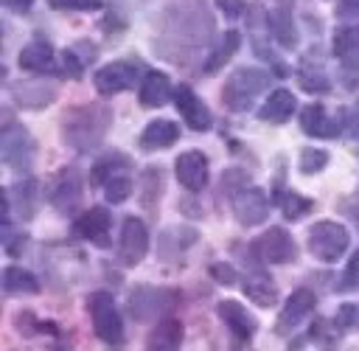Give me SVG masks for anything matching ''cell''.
Returning <instances> with one entry per match:
<instances>
[{
    "mask_svg": "<svg viewBox=\"0 0 359 351\" xmlns=\"http://www.w3.org/2000/svg\"><path fill=\"white\" fill-rule=\"evenodd\" d=\"M233 213L236 219L244 225V227H252V225H261L269 213V199L261 188H241L236 197H233Z\"/></svg>",
    "mask_w": 359,
    "mask_h": 351,
    "instance_id": "obj_11",
    "label": "cell"
},
{
    "mask_svg": "<svg viewBox=\"0 0 359 351\" xmlns=\"http://www.w3.org/2000/svg\"><path fill=\"white\" fill-rule=\"evenodd\" d=\"M118 166H129V160H126L123 154H107V157H101V160L93 166V174H90L93 185H107L112 177H118V174H115Z\"/></svg>",
    "mask_w": 359,
    "mask_h": 351,
    "instance_id": "obj_31",
    "label": "cell"
},
{
    "mask_svg": "<svg viewBox=\"0 0 359 351\" xmlns=\"http://www.w3.org/2000/svg\"><path fill=\"white\" fill-rule=\"evenodd\" d=\"M216 6L227 14V17H238L244 11V0H216Z\"/></svg>",
    "mask_w": 359,
    "mask_h": 351,
    "instance_id": "obj_40",
    "label": "cell"
},
{
    "mask_svg": "<svg viewBox=\"0 0 359 351\" xmlns=\"http://www.w3.org/2000/svg\"><path fill=\"white\" fill-rule=\"evenodd\" d=\"M238 42H241V37H238V31H227L222 39H219V45L213 48V53L208 56V62H205V70L208 73H213V70H219L233 53H236V48H238Z\"/></svg>",
    "mask_w": 359,
    "mask_h": 351,
    "instance_id": "obj_30",
    "label": "cell"
},
{
    "mask_svg": "<svg viewBox=\"0 0 359 351\" xmlns=\"http://www.w3.org/2000/svg\"><path fill=\"white\" fill-rule=\"evenodd\" d=\"M104 188H107V199L118 205V202H126V199H129V194H132V180L123 177V174H118V177H112Z\"/></svg>",
    "mask_w": 359,
    "mask_h": 351,
    "instance_id": "obj_34",
    "label": "cell"
},
{
    "mask_svg": "<svg viewBox=\"0 0 359 351\" xmlns=\"http://www.w3.org/2000/svg\"><path fill=\"white\" fill-rule=\"evenodd\" d=\"M109 213H107V208H90V211H84L76 222H73V230L81 236V239H87V241H93V244H98V247H107L109 241H107V236H109Z\"/></svg>",
    "mask_w": 359,
    "mask_h": 351,
    "instance_id": "obj_16",
    "label": "cell"
},
{
    "mask_svg": "<svg viewBox=\"0 0 359 351\" xmlns=\"http://www.w3.org/2000/svg\"><path fill=\"white\" fill-rule=\"evenodd\" d=\"M300 84L309 93H325L331 87V81H328V76L323 70H300Z\"/></svg>",
    "mask_w": 359,
    "mask_h": 351,
    "instance_id": "obj_35",
    "label": "cell"
},
{
    "mask_svg": "<svg viewBox=\"0 0 359 351\" xmlns=\"http://www.w3.org/2000/svg\"><path fill=\"white\" fill-rule=\"evenodd\" d=\"M8 8H14V11H25V8H31L34 6V0H3Z\"/></svg>",
    "mask_w": 359,
    "mask_h": 351,
    "instance_id": "obj_43",
    "label": "cell"
},
{
    "mask_svg": "<svg viewBox=\"0 0 359 351\" xmlns=\"http://www.w3.org/2000/svg\"><path fill=\"white\" fill-rule=\"evenodd\" d=\"M0 154H3V160L11 168L31 166V160H34V140H31V135L20 124L6 126L3 129V140H0Z\"/></svg>",
    "mask_w": 359,
    "mask_h": 351,
    "instance_id": "obj_10",
    "label": "cell"
},
{
    "mask_svg": "<svg viewBox=\"0 0 359 351\" xmlns=\"http://www.w3.org/2000/svg\"><path fill=\"white\" fill-rule=\"evenodd\" d=\"M177 180L188 188V191H202L208 183V157L202 152H182L177 157Z\"/></svg>",
    "mask_w": 359,
    "mask_h": 351,
    "instance_id": "obj_15",
    "label": "cell"
},
{
    "mask_svg": "<svg viewBox=\"0 0 359 351\" xmlns=\"http://www.w3.org/2000/svg\"><path fill=\"white\" fill-rule=\"evenodd\" d=\"M107 126H109V112L98 104H84L65 115L62 135L76 152H90L93 146L101 143Z\"/></svg>",
    "mask_w": 359,
    "mask_h": 351,
    "instance_id": "obj_2",
    "label": "cell"
},
{
    "mask_svg": "<svg viewBox=\"0 0 359 351\" xmlns=\"http://www.w3.org/2000/svg\"><path fill=\"white\" fill-rule=\"evenodd\" d=\"M87 309L93 317V329L95 334L107 343V345H118L123 343V320L115 309V300L109 292H93L87 298Z\"/></svg>",
    "mask_w": 359,
    "mask_h": 351,
    "instance_id": "obj_4",
    "label": "cell"
},
{
    "mask_svg": "<svg viewBox=\"0 0 359 351\" xmlns=\"http://www.w3.org/2000/svg\"><path fill=\"white\" fill-rule=\"evenodd\" d=\"M216 312H219L222 323L230 329V334H233L236 340H241V343L252 340V334H255L258 323H255V317H252V314H250L238 300H222Z\"/></svg>",
    "mask_w": 359,
    "mask_h": 351,
    "instance_id": "obj_14",
    "label": "cell"
},
{
    "mask_svg": "<svg viewBox=\"0 0 359 351\" xmlns=\"http://www.w3.org/2000/svg\"><path fill=\"white\" fill-rule=\"evenodd\" d=\"M213 275L222 278V284H233V281H236V270L227 267V264H216V267H213Z\"/></svg>",
    "mask_w": 359,
    "mask_h": 351,
    "instance_id": "obj_42",
    "label": "cell"
},
{
    "mask_svg": "<svg viewBox=\"0 0 359 351\" xmlns=\"http://www.w3.org/2000/svg\"><path fill=\"white\" fill-rule=\"evenodd\" d=\"M174 303H177V292L157 289V286H137L129 295V312L137 320H151V317L168 312Z\"/></svg>",
    "mask_w": 359,
    "mask_h": 351,
    "instance_id": "obj_7",
    "label": "cell"
},
{
    "mask_svg": "<svg viewBox=\"0 0 359 351\" xmlns=\"http://www.w3.org/2000/svg\"><path fill=\"white\" fill-rule=\"evenodd\" d=\"M62 67H65V73H70L73 79L76 76H81V62L76 59V53H70V51H65L62 53Z\"/></svg>",
    "mask_w": 359,
    "mask_h": 351,
    "instance_id": "obj_39",
    "label": "cell"
},
{
    "mask_svg": "<svg viewBox=\"0 0 359 351\" xmlns=\"http://www.w3.org/2000/svg\"><path fill=\"white\" fill-rule=\"evenodd\" d=\"M11 95L20 107L39 110V107H45L56 98V87H48V84H39V81H25V84H17L11 90Z\"/></svg>",
    "mask_w": 359,
    "mask_h": 351,
    "instance_id": "obj_21",
    "label": "cell"
},
{
    "mask_svg": "<svg viewBox=\"0 0 359 351\" xmlns=\"http://www.w3.org/2000/svg\"><path fill=\"white\" fill-rule=\"evenodd\" d=\"M252 253L266 264H286V261H292L297 256V247H294V239L283 227H269L252 244Z\"/></svg>",
    "mask_w": 359,
    "mask_h": 351,
    "instance_id": "obj_9",
    "label": "cell"
},
{
    "mask_svg": "<svg viewBox=\"0 0 359 351\" xmlns=\"http://www.w3.org/2000/svg\"><path fill=\"white\" fill-rule=\"evenodd\" d=\"M8 205L17 211V216H31L34 208H36V183L34 180H25L20 185H14L8 191Z\"/></svg>",
    "mask_w": 359,
    "mask_h": 351,
    "instance_id": "obj_28",
    "label": "cell"
},
{
    "mask_svg": "<svg viewBox=\"0 0 359 351\" xmlns=\"http://www.w3.org/2000/svg\"><path fill=\"white\" fill-rule=\"evenodd\" d=\"M20 67L22 70H31V73H45L53 67V48L42 39L36 42H28L22 51H20Z\"/></svg>",
    "mask_w": 359,
    "mask_h": 351,
    "instance_id": "obj_23",
    "label": "cell"
},
{
    "mask_svg": "<svg viewBox=\"0 0 359 351\" xmlns=\"http://www.w3.org/2000/svg\"><path fill=\"white\" fill-rule=\"evenodd\" d=\"M314 303H317V298H314L311 289H306V286L294 289V292L289 295V300L283 303V309H280V317H278V334H286V331H292L294 326H300V323L306 320V314H311Z\"/></svg>",
    "mask_w": 359,
    "mask_h": 351,
    "instance_id": "obj_13",
    "label": "cell"
},
{
    "mask_svg": "<svg viewBox=\"0 0 359 351\" xmlns=\"http://www.w3.org/2000/svg\"><path fill=\"white\" fill-rule=\"evenodd\" d=\"M79 199H81V180H79L76 168H65L50 185V202H53V208L70 213L79 205Z\"/></svg>",
    "mask_w": 359,
    "mask_h": 351,
    "instance_id": "obj_18",
    "label": "cell"
},
{
    "mask_svg": "<svg viewBox=\"0 0 359 351\" xmlns=\"http://www.w3.org/2000/svg\"><path fill=\"white\" fill-rule=\"evenodd\" d=\"M53 8H62V11H87V8H95L98 0H48Z\"/></svg>",
    "mask_w": 359,
    "mask_h": 351,
    "instance_id": "obj_37",
    "label": "cell"
},
{
    "mask_svg": "<svg viewBox=\"0 0 359 351\" xmlns=\"http://www.w3.org/2000/svg\"><path fill=\"white\" fill-rule=\"evenodd\" d=\"M149 250V230L137 216H126L121 225V239H118V258L126 267H135L143 261Z\"/></svg>",
    "mask_w": 359,
    "mask_h": 351,
    "instance_id": "obj_8",
    "label": "cell"
},
{
    "mask_svg": "<svg viewBox=\"0 0 359 351\" xmlns=\"http://www.w3.org/2000/svg\"><path fill=\"white\" fill-rule=\"evenodd\" d=\"M292 112H294V95L289 90H275L258 110V118L269 124H283L292 118Z\"/></svg>",
    "mask_w": 359,
    "mask_h": 351,
    "instance_id": "obj_22",
    "label": "cell"
},
{
    "mask_svg": "<svg viewBox=\"0 0 359 351\" xmlns=\"http://www.w3.org/2000/svg\"><path fill=\"white\" fill-rule=\"evenodd\" d=\"M353 317H356V306L353 303H342V309L337 312V331L348 329L353 323Z\"/></svg>",
    "mask_w": 359,
    "mask_h": 351,
    "instance_id": "obj_38",
    "label": "cell"
},
{
    "mask_svg": "<svg viewBox=\"0 0 359 351\" xmlns=\"http://www.w3.org/2000/svg\"><path fill=\"white\" fill-rule=\"evenodd\" d=\"M171 79L165 76V73H160V70H149L146 76H143V81H140V93H137V98H140V104L143 107H163L168 98H171Z\"/></svg>",
    "mask_w": 359,
    "mask_h": 351,
    "instance_id": "obj_19",
    "label": "cell"
},
{
    "mask_svg": "<svg viewBox=\"0 0 359 351\" xmlns=\"http://www.w3.org/2000/svg\"><path fill=\"white\" fill-rule=\"evenodd\" d=\"M177 138H180V126L174 121H165V118L151 121L140 135V149L143 152H157V149H165V146L177 143Z\"/></svg>",
    "mask_w": 359,
    "mask_h": 351,
    "instance_id": "obj_20",
    "label": "cell"
},
{
    "mask_svg": "<svg viewBox=\"0 0 359 351\" xmlns=\"http://www.w3.org/2000/svg\"><path fill=\"white\" fill-rule=\"evenodd\" d=\"M137 76H140V65L129 62V59H121V62H109L101 70H95L93 81H95V90L101 95H115V93H123L129 87H135Z\"/></svg>",
    "mask_w": 359,
    "mask_h": 351,
    "instance_id": "obj_6",
    "label": "cell"
},
{
    "mask_svg": "<svg viewBox=\"0 0 359 351\" xmlns=\"http://www.w3.org/2000/svg\"><path fill=\"white\" fill-rule=\"evenodd\" d=\"M356 320H359V309H356Z\"/></svg>",
    "mask_w": 359,
    "mask_h": 351,
    "instance_id": "obj_44",
    "label": "cell"
},
{
    "mask_svg": "<svg viewBox=\"0 0 359 351\" xmlns=\"http://www.w3.org/2000/svg\"><path fill=\"white\" fill-rule=\"evenodd\" d=\"M174 101H177V110H180L182 121H185L194 132H208V129H210V112H208L205 101H202V98H199L188 84L177 87Z\"/></svg>",
    "mask_w": 359,
    "mask_h": 351,
    "instance_id": "obj_12",
    "label": "cell"
},
{
    "mask_svg": "<svg viewBox=\"0 0 359 351\" xmlns=\"http://www.w3.org/2000/svg\"><path fill=\"white\" fill-rule=\"evenodd\" d=\"M337 289H339V292H356V289H359V250L351 256V261H348V267H345L342 281H339Z\"/></svg>",
    "mask_w": 359,
    "mask_h": 351,
    "instance_id": "obj_36",
    "label": "cell"
},
{
    "mask_svg": "<svg viewBox=\"0 0 359 351\" xmlns=\"http://www.w3.org/2000/svg\"><path fill=\"white\" fill-rule=\"evenodd\" d=\"M3 289L11 292V295H36L39 292V281H36L34 272H28L22 267H6Z\"/></svg>",
    "mask_w": 359,
    "mask_h": 351,
    "instance_id": "obj_27",
    "label": "cell"
},
{
    "mask_svg": "<svg viewBox=\"0 0 359 351\" xmlns=\"http://www.w3.org/2000/svg\"><path fill=\"white\" fill-rule=\"evenodd\" d=\"M300 129L311 138H337L342 124L337 118H331L323 104H309L300 112Z\"/></svg>",
    "mask_w": 359,
    "mask_h": 351,
    "instance_id": "obj_17",
    "label": "cell"
},
{
    "mask_svg": "<svg viewBox=\"0 0 359 351\" xmlns=\"http://www.w3.org/2000/svg\"><path fill=\"white\" fill-rule=\"evenodd\" d=\"M266 20H269V31L278 39V45L280 48H294L297 37H294V20H292L289 8H283V6L280 8H272Z\"/></svg>",
    "mask_w": 359,
    "mask_h": 351,
    "instance_id": "obj_26",
    "label": "cell"
},
{
    "mask_svg": "<svg viewBox=\"0 0 359 351\" xmlns=\"http://www.w3.org/2000/svg\"><path fill=\"white\" fill-rule=\"evenodd\" d=\"M213 34V17L205 3L199 0H182L168 8L165 17V39L174 42V62L180 59L177 53L182 51H199Z\"/></svg>",
    "mask_w": 359,
    "mask_h": 351,
    "instance_id": "obj_1",
    "label": "cell"
},
{
    "mask_svg": "<svg viewBox=\"0 0 359 351\" xmlns=\"http://www.w3.org/2000/svg\"><path fill=\"white\" fill-rule=\"evenodd\" d=\"M180 343H182V323L180 320H160L154 329H151V334H149V340H146V345L149 348H160V351H171V348H180Z\"/></svg>",
    "mask_w": 359,
    "mask_h": 351,
    "instance_id": "obj_25",
    "label": "cell"
},
{
    "mask_svg": "<svg viewBox=\"0 0 359 351\" xmlns=\"http://www.w3.org/2000/svg\"><path fill=\"white\" fill-rule=\"evenodd\" d=\"M334 53L345 67L359 65V25H348L334 34Z\"/></svg>",
    "mask_w": 359,
    "mask_h": 351,
    "instance_id": "obj_24",
    "label": "cell"
},
{
    "mask_svg": "<svg viewBox=\"0 0 359 351\" xmlns=\"http://www.w3.org/2000/svg\"><path fill=\"white\" fill-rule=\"evenodd\" d=\"M297 166H300L303 174H317V171H323V168L328 166V152L309 146V149L300 152V163H297Z\"/></svg>",
    "mask_w": 359,
    "mask_h": 351,
    "instance_id": "obj_33",
    "label": "cell"
},
{
    "mask_svg": "<svg viewBox=\"0 0 359 351\" xmlns=\"http://www.w3.org/2000/svg\"><path fill=\"white\" fill-rule=\"evenodd\" d=\"M278 205H280L283 216L292 219V222L300 219V216H306V213L311 211V199H306V197H300V194H294V191L280 194V197H278Z\"/></svg>",
    "mask_w": 359,
    "mask_h": 351,
    "instance_id": "obj_32",
    "label": "cell"
},
{
    "mask_svg": "<svg viewBox=\"0 0 359 351\" xmlns=\"http://www.w3.org/2000/svg\"><path fill=\"white\" fill-rule=\"evenodd\" d=\"M348 230L339 222H317L309 227V250L320 261H337L348 250Z\"/></svg>",
    "mask_w": 359,
    "mask_h": 351,
    "instance_id": "obj_5",
    "label": "cell"
},
{
    "mask_svg": "<svg viewBox=\"0 0 359 351\" xmlns=\"http://www.w3.org/2000/svg\"><path fill=\"white\" fill-rule=\"evenodd\" d=\"M337 17H359V0H339Z\"/></svg>",
    "mask_w": 359,
    "mask_h": 351,
    "instance_id": "obj_41",
    "label": "cell"
},
{
    "mask_svg": "<svg viewBox=\"0 0 359 351\" xmlns=\"http://www.w3.org/2000/svg\"><path fill=\"white\" fill-rule=\"evenodd\" d=\"M266 84H269V76H266L264 70H258V67H238V70L227 79V84H224V90H222L224 107L233 110V112L247 110V107L266 90Z\"/></svg>",
    "mask_w": 359,
    "mask_h": 351,
    "instance_id": "obj_3",
    "label": "cell"
},
{
    "mask_svg": "<svg viewBox=\"0 0 359 351\" xmlns=\"http://www.w3.org/2000/svg\"><path fill=\"white\" fill-rule=\"evenodd\" d=\"M244 295L258 306H272L278 300V289L266 275H250L244 281Z\"/></svg>",
    "mask_w": 359,
    "mask_h": 351,
    "instance_id": "obj_29",
    "label": "cell"
}]
</instances>
